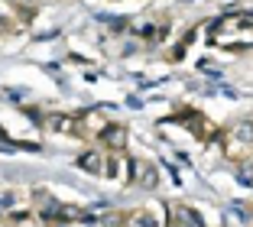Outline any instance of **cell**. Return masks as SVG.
<instances>
[{
    "instance_id": "cell-1",
    "label": "cell",
    "mask_w": 253,
    "mask_h": 227,
    "mask_svg": "<svg viewBox=\"0 0 253 227\" xmlns=\"http://www.w3.org/2000/svg\"><path fill=\"white\" fill-rule=\"evenodd\" d=\"M211 39H214L221 49L227 52H244L253 49V13H231L221 16L211 30Z\"/></svg>"
},
{
    "instance_id": "cell-2",
    "label": "cell",
    "mask_w": 253,
    "mask_h": 227,
    "mask_svg": "<svg viewBox=\"0 0 253 227\" xmlns=\"http://www.w3.org/2000/svg\"><path fill=\"white\" fill-rule=\"evenodd\" d=\"M166 224H169V211H163V205L136 208L124 218V227H166Z\"/></svg>"
},
{
    "instance_id": "cell-3",
    "label": "cell",
    "mask_w": 253,
    "mask_h": 227,
    "mask_svg": "<svg viewBox=\"0 0 253 227\" xmlns=\"http://www.w3.org/2000/svg\"><path fill=\"white\" fill-rule=\"evenodd\" d=\"M250 146H253V124H237L227 133V153H231L234 159H244Z\"/></svg>"
},
{
    "instance_id": "cell-4",
    "label": "cell",
    "mask_w": 253,
    "mask_h": 227,
    "mask_svg": "<svg viewBox=\"0 0 253 227\" xmlns=\"http://www.w3.org/2000/svg\"><path fill=\"white\" fill-rule=\"evenodd\" d=\"M159 172L149 166L146 159H130V185H140V188H156Z\"/></svg>"
},
{
    "instance_id": "cell-5",
    "label": "cell",
    "mask_w": 253,
    "mask_h": 227,
    "mask_svg": "<svg viewBox=\"0 0 253 227\" xmlns=\"http://www.w3.org/2000/svg\"><path fill=\"white\" fill-rule=\"evenodd\" d=\"M42 127L52 133H78V117L72 114H59V110H49L42 114Z\"/></svg>"
},
{
    "instance_id": "cell-6",
    "label": "cell",
    "mask_w": 253,
    "mask_h": 227,
    "mask_svg": "<svg viewBox=\"0 0 253 227\" xmlns=\"http://www.w3.org/2000/svg\"><path fill=\"white\" fill-rule=\"evenodd\" d=\"M33 198H36V214L42 221H62V208H65V205H59L49 191H36Z\"/></svg>"
},
{
    "instance_id": "cell-7",
    "label": "cell",
    "mask_w": 253,
    "mask_h": 227,
    "mask_svg": "<svg viewBox=\"0 0 253 227\" xmlns=\"http://www.w3.org/2000/svg\"><path fill=\"white\" fill-rule=\"evenodd\" d=\"M166 227H205V224H201V214H195L192 208L172 205L169 208V224Z\"/></svg>"
},
{
    "instance_id": "cell-8",
    "label": "cell",
    "mask_w": 253,
    "mask_h": 227,
    "mask_svg": "<svg viewBox=\"0 0 253 227\" xmlns=\"http://www.w3.org/2000/svg\"><path fill=\"white\" fill-rule=\"evenodd\" d=\"M126 166H130V162H126L120 153L104 156V176H107V179H124V176H126V182H130V172H126Z\"/></svg>"
},
{
    "instance_id": "cell-9",
    "label": "cell",
    "mask_w": 253,
    "mask_h": 227,
    "mask_svg": "<svg viewBox=\"0 0 253 227\" xmlns=\"http://www.w3.org/2000/svg\"><path fill=\"white\" fill-rule=\"evenodd\" d=\"M101 143H104V146H111V153H120V149L126 146V130L111 124L104 133H101Z\"/></svg>"
},
{
    "instance_id": "cell-10",
    "label": "cell",
    "mask_w": 253,
    "mask_h": 227,
    "mask_svg": "<svg viewBox=\"0 0 253 227\" xmlns=\"http://www.w3.org/2000/svg\"><path fill=\"white\" fill-rule=\"evenodd\" d=\"M75 166L82 172H91V176H104V156L101 153H84L82 159H75Z\"/></svg>"
},
{
    "instance_id": "cell-11",
    "label": "cell",
    "mask_w": 253,
    "mask_h": 227,
    "mask_svg": "<svg viewBox=\"0 0 253 227\" xmlns=\"http://www.w3.org/2000/svg\"><path fill=\"white\" fill-rule=\"evenodd\" d=\"M0 33H10V23L7 20H0Z\"/></svg>"
},
{
    "instance_id": "cell-12",
    "label": "cell",
    "mask_w": 253,
    "mask_h": 227,
    "mask_svg": "<svg viewBox=\"0 0 253 227\" xmlns=\"http://www.w3.org/2000/svg\"><path fill=\"white\" fill-rule=\"evenodd\" d=\"M0 143H7V130L3 127H0Z\"/></svg>"
},
{
    "instance_id": "cell-13",
    "label": "cell",
    "mask_w": 253,
    "mask_h": 227,
    "mask_svg": "<svg viewBox=\"0 0 253 227\" xmlns=\"http://www.w3.org/2000/svg\"><path fill=\"white\" fill-rule=\"evenodd\" d=\"M16 3H30V0H16Z\"/></svg>"
}]
</instances>
